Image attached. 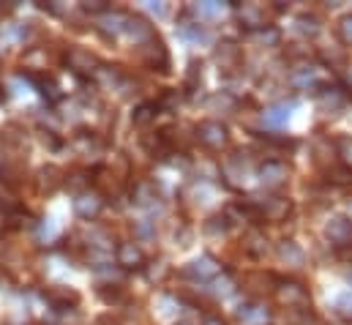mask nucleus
<instances>
[{"label": "nucleus", "instance_id": "1", "mask_svg": "<svg viewBox=\"0 0 352 325\" xmlns=\"http://www.w3.org/2000/svg\"><path fill=\"white\" fill-rule=\"evenodd\" d=\"M273 298L281 309H303V306H311V295H309V287L298 279H281L273 284Z\"/></svg>", "mask_w": 352, "mask_h": 325}, {"label": "nucleus", "instance_id": "2", "mask_svg": "<svg viewBox=\"0 0 352 325\" xmlns=\"http://www.w3.org/2000/svg\"><path fill=\"white\" fill-rule=\"evenodd\" d=\"M292 85L298 90H322L325 85H331V69L325 63H309L303 61L295 72H292Z\"/></svg>", "mask_w": 352, "mask_h": 325}, {"label": "nucleus", "instance_id": "3", "mask_svg": "<svg viewBox=\"0 0 352 325\" xmlns=\"http://www.w3.org/2000/svg\"><path fill=\"white\" fill-rule=\"evenodd\" d=\"M194 137H197V143H199L202 148H208V151H224V148L230 145V132H227V126H224L221 120H216V118L199 120V123L194 126Z\"/></svg>", "mask_w": 352, "mask_h": 325}, {"label": "nucleus", "instance_id": "4", "mask_svg": "<svg viewBox=\"0 0 352 325\" xmlns=\"http://www.w3.org/2000/svg\"><path fill=\"white\" fill-rule=\"evenodd\" d=\"M137 52H140V61L145 63V69L159 72V74H167L170 72V52H167L164 41L159 36H153L148 44L137 47Z\"/></svg>", "mask_w": 352, "mask_h": 325}, {"label": "nucleus", "instance_id": "5", "mask_svg": "<svg viewBox=\"0 0 352 325\" xmlns=\"http://www.w3.org/2000/svg\"><path fill=\"white\" fill-rule=\"evenodd\" d=\"M257 208V219L260 222H267V224H281L292 216V200L284 197V194H273L267 197L265 202L254 205Z\"/></svg>", "mask_w": 352, "mask_h": 325}, {"label": "nucleus", "instance_id": "6", "mask_svg": "<svg viewBox=\"0 0 352 325\" xmlns=\"http://www.w3.org/2000/svg\"><path fill=\"white\" fill-rule=\"evenodd\" d=\"M63 63H66V69L72 72V74H77V77H88L93 80V74L98 72V58L90 52V50H82V47H69L66 50V55H63Z\"/></svg>", "mask_w": 352, "mask_h": 325}, {"label": "nucleus", "instance_id": "7", "mask_svg": "<svg viewBox=\"0 0 352 325\" xmlns=\"http://www.w3.org/2000/svg\"><path fill=\"white\" fill-rule=\"evenodd\" d=\"M126 25H129V11H120V8H107L104 14L96 17V30L104 36V39H118V36H126Z\"/></svg>", "mask_w": 352, "mask_h": 325}, {"label": "nucleus", "instance_id": "8", "mask_svg": "<svg viewBox=\"0 0 352 325\" xmlns=\"http://www.w3.org/2000/svg\"><path fill=\"white\" fill-rule=\"evenodd\" d=\"M350 104V90L344 85H325L322 90H317V107L328 115H339L344 107Z\"/></svg>", "mask_w": 352, "mask_h": 325}, {"label": "nucleus", "instance_id": "9", "mask_svg": "<svg viewBox=\"0 0 352 325\" xmlns=\"http://www.w3.org/2000/svg\"><path fill=\"white\" fill-rule=\"evenodd\" d=\"M232 6H235V14H238L241 28H246L252 33L267 28L270 14H267V8H265L263 3H232Z\"/></svg>", "mask_w": 352, "mask_h": 325}, {"label": "nucleus", "instance_id": "10", "mask_svg": "<svg viewBox=\"0 0 352 325\" xmlns=\"http://www.w3.org/2000/svg\"><path fill=\"white\" fill-rule=\"evenodd\" d=\"M325 241L333 249H352V219L331 216L325 224Z\"/></svg>", "mask_w": 352, "mask_h": 325}, {"label": "nucleus", "instance_id": "11", "mask_svg": "<svg viewBox=\"0 0 352 325\" xmlns=\"http://www.w3.org/2000/svg\"><path fill=\"white\" fill-rule=\"evenodd\" d=\"M183 273H186L188 279H194V282H213V279H219L221 265H219L216 257H210V254H199L197 260H191V262L183 268Z\"/></svg>", "mask_w": 352, "mask_h": 325}, {"label": "nucleus", "instance_id": "12", "mask_svg": "<svg viewBox=\"0 0 352 325\" xmlns=\"http://www.w3.org/2000/svg\"><path fill=\"white\" fill-rule=\"evenodd\" d=\"M115 262H118V268H123V271H142V268L148 265V257H145V251L140 249V244L123 241V244L115 246Z\"/></svg>", "mask_w": 352, "mask_h": 325}, {"label": "nucleus", "instance_id": "13", "mask_svg": "<svg viewBox=\"0 0 352 325\" xmlns=\"http://www.w3.org/2000/svg\"><path fill=\"white\" fill-rule=\"evenodd\" d=\"M213 61L219 63V69L221 72H235V69H241V61H243V50L238 47V41H232V39H224V41H219L216 44V50H213Z\"/></svg>", "mask_w": 352, "mask_h": 325}, {"label": "nucleus", "instance_id": "14", "mask_svg": "<svg viewBox=\"0 0 352 325\" xmlns=\"http://www.w3.org/2000/svg\"><path fill=\"white\" fill-rule=\"evenodd\" d=\"M257 178H260V183L265 189H281L289 180V167L281 159H267V162L260 164Z\"/></svg>", "mask_w": 352, "mask_h": 325}, {"label": "nucleus", "instance_id": "15", "mask_svg": "<svg viewBox=\"0 0 352 325\" xmlns=\"http://www.w3.org/2000/svg\"><path fill=\"white\" fill-rule=\"evenodd\" d=\"M72 145H74V151H77L82 159H93V162L101 159L104 151H107L104 140H101L96 132H77L74 140H72Z\"/></svg>", "mask_w": 352, "mask_h": 325}, {"label": "nucleus", "instance_id": "16", "mask_svg": "<svg viewBox=\"0 0 352 325\" xmlns=\"http://www.w3.org/2000/svg\"><path fill=\"white\" fill-rule=\"evenodd\" d=\"M74 211H77V216L80 219H88V222H93L101 211H104V197L98 194V191H80L77 194V200H74Z\"/></svg>", "mask_w": 352, "mask_h": 325}, {"label": "nucleus", "instance_id": "17", "mask_svg": "<svg viewBox=\"0 0 352 325\" xmlns=\"http://www.w3.org/2000/svg\"><path fill=\"white\" fill-rule=\"evenodd\" d=\"M153 36H156V30H153V25H151L145 17L129 14V25H126V39H129V41H134L137 47H142V44H148Z\"/></svg>", "mask_w": 352, "mask_h": 325}, {"label": "nucleus", "instance_id": "18", "mask_svg": "<svg viewBox=\"0 0 352 325\" xmlns=\"http://www.w3.org/2000/svg\"><path fill=\"white\" fill-rule=\"evenodd\" d=\"M131 202L140 208H156V205H162V191L153 180H140L131 189Z\"/></svg>", "mask_w": 352, "mask_h": 325}, {"label": "nucleus", "instance_id": "19", "mask_svg": "<svg viewBox=\"0 0 352 325\" xmlns=\"http://www.w3.org/2000/svg\"><path fill=\"white\" fill-rule=\"evenodd\" d=\"M238 323L241 325H270V309L263 301H249L238 309Z\"/></svg>", "mask_w": 352, "mask_h": 325}, {"label": "nucleus", "instance_id": "20", "mask_svg": "<svg viewBox=\"0 0 352 325\" xmlns=\"http://www.w3.org/2000/svg\"><path fill=\"white\" fill-rule=\"evenodd\" d=\"M292 109H295V101H278V104L267 107L263 112V126L265 129H281V126H287V120L292 118Z\"/></svg>", "mask_w": 352, "mask_h": 325}, {"label": "nucleus", "instance_id": "21", "mask_svg": "<svg viewBox=\"0 0 352 325\" xmlns=\"http://www.w3.org/2000/svg\"><path fill=\"white\" fill-rule=\"evenodd\" d=\"M221 175L232 183V186H243L246 183V178H249V164L243 159V154H232V156H227V162L221 167Z\"/></svg>", "mask_w": 352, "mask_h": 325}, {"label": "nucleus", "instance_id": "22", "mask_svg": "<svg viewBox=\"0 0 352 325\" xmlns=\"http://www.w3.org/2000/svg\"><path fill=\"white\" fill-rule=\"evenodd\" d=\"M93 82H96V87H101V90H123L126 77H123V72H120L118 66H107V63H101L98 72L93 74Z\"/></svg>", "mask_w": 352, "mask_h": 325}, {"label": "nucleus", "instance_id": "23", "mask_svg": "<svg viewBox=\"0 0 352 325\" xmlns=\"http://www.w3.org/2000/svg\"><path fill=\"white\" fill-rule=\"evenodd\" d=\"M276 257H278V262H284L289 268H300L306 262V251L295 241H278L276 244Z\"/></svg>", "mask_w": 352, "mask_h": 325}, {"label": "nucleus", "instance_id": "24", "mask_svg": "<svg viewBox=\"0 0 352 325\" xmlns=\"http://www.w3.org/2000/svg\"><path fill=\"white\" fill-rule=\"evenodd\" d=\"M159 112H162V109H159V101H145V104L134 107L131 123H134L137 129H148L151 123H156V115H159Z\"/></svg>", "mask_w": 352, "mask_h": 325}, {"label": "nucleus", "instance_id": "25", "mask_svg": "<svg viewBox=\"0 0 352 325\" xmlns=\"http://www.w3.org/2000/svg\"><path fill=\"white\" fill-rule=\"evenodd\" d=\"M38 186L47 191V194H52L55 189H60V186H66V178H63V172L58 169V167H44L41 172H38Z\"/></svg>", "mask_w": 352, "mask_h": 325}, {"label": "nucleus", "instance_id": "26", "mask_svg": "<svg viewBox=\"0 0 352 325\" xmlns=\"http://www.w3.org/2000/svg\"><path fill=\"white\" fill-rule=\"evenodd\" d=\"M47 301H50L58 312H66V309H72V306L80 304V295H77L74 290H50V293H47Z\"/></svg>", "mask_w": 352, "mask_h": 325}, {"label": "nucleus", "instance_id": "27", "mask_svg": "<svg viewBox=\"0 0 352 325\" xmlns=\"http://www.w3.org/2000/svg\"><path fill=\"white\" fill-rule=\"evenodd\" d=\"M325 180L331 183V186H350L352 183V169L347 164L342 162H333L325 167Z\"/></svg>", "mask_w": 352, "mask_h": 325}, {"label": "nucleus", "instance_id": "28", "mask_svg": "<svg viewBox=\"0 0 352 325\" xmlns=\"http://www.w3.org/2000/svg\"><path fill=\"white\" fill-rule=\"evenodd\" d=\"M243 249H246L252 257H263L265 251H267V238H265L260 230H252V233H246V238H243Z\"/></svg>", "mask_w": 352, "mask_h": 325}, {"label": "nucleus", "instance_id": "29", "mask_svg": "<svg viewBox=\"0 0 352 325\" xmlns=\"http://www.w3.org/2000/svg\"><path fill=\"white\" fill-rule=\"evenodd\" d=\"M333 312H336L339 320L352 323V290H347V293H342V295L333 298Z\"/></svg>", "mask_w": 352, "mask_h": 325}, {"label": "nucleus", "instance_id": "30", "mask_svg": "<svg viewBox=\"0 0 352 325\" xmlns=\"http://www.w3.org/2000/svg\"><path fill=\"white\" fill-rule=\"evenodd\" d=\"M22 63H25V69H30V72H41V69H47V55H44L41 47H30V50L25 52Z\"/></svg>", "mask_w": 352, "mask_h": 325}, {"label": "nucleus", "instance_id": "31", "mask_svg": "<svg viewBox=\"0 0 352 325\" xmlns=\"http://www.w3.org/2000/svg\"><path fill=\"white\" fill-rule=\"evenodd\" d=\"M230 227H232V222L227 219V213H216V216H210L205 222V233L208 235H227Z\"/></svg>", "mask_w": 352, "mask_h": 325}, {"label": "nucleus", "instance_id": "32", "mask_svg": "<svg viewBox=\"0 0 352 325\" xmlns=\"http://www.w3.org/2000/svg\"><path fill=\"white\" fill-rule=\"evenodd\" d=\"M287 325H317V315L311 312V306L289 309L287 312Z\"/></svg>", "mask_w": 352, "mask_h": 325}, {"label": "nucleus", "instance_id": "33", "mask_svg": "<svg viewBox=\"0 0 352 325\" xmlns=\"http://www.w3.org/2000/svg\"><path fill=\"white\" fill-rule=\"evenodd\" d=\"M194 14H197L199 19H216V17L224 14V3H213V0L199 3V6H194Z\"/></svg>", "mask_w": 352, "mask_h": 325}, {"label": "nucleus", "instance_id": "34", "mask_svg": "<svg viewBox=\"0 0 352 325\" xmlns=\"http://www.w3.org/2000/svg\"><path fill=\"white\" fill-rule=\"evenodd\" d=\"M295 25H298V30L303 36H317L320 33V17H314V14H300L295 19Z\"/></svg>", "mask_w": 352, "mask_h": 325}, {"label": "nucleus", "instance_id": "35", "mask_svg": "<svg viewBox=\"0 0 352 325\" xmlns=\"http://www.w3.org/2000/svg\"><path fill=\"white\" fill-rule=\"evenodd\" d=\"M336 36H339L342 44L352 47V11L339 17V22H336Z\"/></svg>", "mask_w": 352, "mask_h": 325}, {"label": "nucleus", "instance_id": "36", "mask_svg": "<svg viewBox=\"0 0 352 325\" xmlns=\"http://www.w3.org/2000/svg\"><path fill=\"white\" fill-rule=\"evenodd\" d=\"M254 39H257L263 47H278V44H281V33H278L273 25H267L265 30H257Z\"/></svg>", "mask_w": 352, "mask_h": 325}, {"label": "nucleus", "instance_id": "37", "mask_svg": "<svg viewBox=\"0 0 352 325\" xmlns=\"http://www.w3.org/2000/svg\"><path fill=\"white\" fill-rule=\"evenodd\" d=\"M134 235H137L140 241H151V238H156V222H151V219H140V222H134Z\"/></svg>", "mask_w": 352, "mask_h": 325}, {"label": "nucleus", "instance_id": "38", "mask_svg": "<svg viewBox=\"0 0 352 325\" xmlns=\"http://www.w3.org/2000/svg\"><path fill=\"white\" fill-rule=\"evenodd\" d=\"M210 293H213L216 298H227V295H232V293H235V282H232L230 276L213 279V287H210Z\"/></svg>", "mask_w": 352, "mask_h": 325}, {"label": "nucleus", "instance_id": "39", "mask_svg": "<svg viewBox=\"0 0 352 325\" xmlns=\"http://www.w3.org/2000/svg\"><path fill=\"white\" fill-rule=\"evenodd\" d=\"M199 82H202V63L194 61L188 66V74H186V93H194L199 87Z\"/></svg>", "mask_w": 352, "mask_h": 325}, {"label": "nucleus", "instance_id": "40", "mask_svg": "<svg viewBox=\"0 0 352 325\" xmlns=\"http://www.w3.org/2000/svg\"><path fill=\"white\" fill-rule=\"evenodd\" d=\"M235 96H230V93H216L210 101H208V107L210 109H235Z\"/></svg>", "mask_w": 352, "mask_h": 325}, {"label": "nucleus", "instance_id": "41", "mask_svg": "<svg viewBox=\"0 0 352 325\" xmlns=\"http://www.w3.org/2000/svg\"><path fill=\"white\" fill-rule=\"evenodd\" d=\"M336 151H339V156H342V164H347L352 169V137L336 140Z\"/></svg>", "mask_w": 352, "mask_h": 325}, {"label": "nucleus", "instance_id": "42", "mask_svg": "<svg viewBox=\"0 0 352 325\" xmlns=\"http://www.w3.org/2000/svg\"><path fill=\"white\" fill-rule=\"evenodd\" d=\"M19 211V202L11 197V194H0V213H6V216H11V213H16Z\"/></svg>", "mask_w": 352, "mask_h": 325}, {"label": "nucleus", "instance_id": "43", "mask_svg": "<svg viewBox=\"0 0 352 325\" xmlns=\"http://www.w3.org/2000/svg\"><path fill=\"white\" fill-rule=\"evenodd\" d=\"M177 312H180V309H177V304L173 298H164V301H162V317H173Z\"/></svg>", "mask_w": 352, "mask_h": 325}, {"label": "nucleus", "instance_id": "44", "mask_svg": "<svg viewBox=\"0 0 352 325\" xmlns=\"http://www.w3.org/2000/svg\"><path fill=\"white\" fill-rule=\"evenodd\" d=\"M199 325H227V323H224V320H221L219 315H205V317H202V323H199Z\"/></svg>", "mask_w": 352, "mask_h": 325}, {"label": "nucleus", "instance_id": "45", "mask_svg": "<svg viewBox=\"0 0 352 325\" xmlns=\"http://www.w3.org/2000/svg\"><path fill=\"white\" fill-rule=\"evenodd\" d=\"M98 325H123V323H120L118 317H112V315H104V317L98 320Z\"/></svg>", "mask_w": 352, "mask_h": 325}, {"label": "nucleus", "instance_id": "46", "mask_svg": "<svg viewBox=\"0 0 352 325\" xmlns=\"http://www.w3.org/2000/svg\"><path fill=\"white\" fill-rule=\"evenodd\" d=\"M151 11H156V14H159V17H162V14H164V11H167V8H164V6H156V3H153V6H151Z\"/></svg>", "mask_w": 352, "mask_h": 325}, {"label": "nucleus", "instance_id": "47", "mask_svg": "<svg viewBox=\"0 0 352 325\" xmlns=\"http://www.w3.org/2000/svg\"><path fill=\"white\" fill-rule=\"evenodd\" d=\"M0 28H3V11H0Z\"/></svg>", "mask_w": 352, "mask_h": 325}, {"label": "nucleus", "instance_id": "48", "mask_svg": "<svg viewBox=\"0 0 352 325\" xmlns=\"http://www.w3.org/2000/svg\"><path fill=\"white\" fill-rule=\"evenodd\" d=\"M3 279H6V276H3V271H0V284H3Z\"/></svg>", "mask_w": 352, "mask_h": 325}]
</instances>
